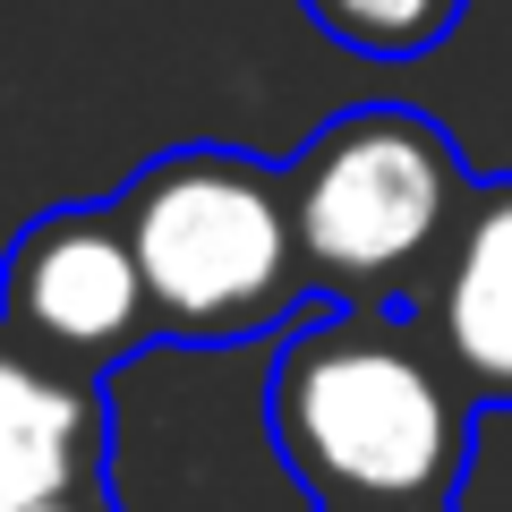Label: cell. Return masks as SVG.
I'll return each mask as SVG.
<instances>
[{
    "mask_svg": "<svg viewBox=\"0 0 512 512\" xmlns=\"http://www.w3.org/2000/svg\"><path fill=\"white\" fill-rule=\"evenodd\" d=\"M120 231L137 248L154 308V342L180 350H239L274 342L316 308L308 248L291 222L282 163L248 146H171L128 171Z\"/></svg>",
    "mask_w": 512,
    "mask_h": 512,
    "instance_id": "7a4b0ae2",
    "label": "cell"
},
{
    "mask_svg": "<svg viewBox=\"0 0 512 512\" xmlns=\"http://www.w3.org/2000/svg\"><path fill=\"white\" fill-rule=\"evenodd\" d=\"M478 402L410 308L316 299L274 333L265 444L316 504H453Z\"/></svg>",
    "mask_w": 512,
    "mask_h": 512,
    "instance_id": "6da1fadb",
    "label": "cell"
},
{
    "mask_svg": "<svg viewBox=\"0 0 512 512\" xmlns=\"http://www.w3.org/2000/svg\"><path fill=\"white\" fill-rule=\"evenodd\" d=\"M35 512H120V495L94 487V495H60V504H35Z\"/></svg>",
    "mask_w": 512,
    "mask_h": 512,
    "instance_id": "ba28073f",
    "label": "cell"
},
{
    "mask_svg": "<svg viewBox=\"0 0 512 512\" xmlns=\"http://www.w3.org/2000/svg\"><path fill=\"white\" fill-rule=\"evenodd\" d=\"M316 299L419 308L444 265L478 171L419 103H350L282 163Z\"/></svg>",
    "mask_w": 512,
    "mask_h": 512,
    "instance_id": "3957f363",
    "label": "cell"
},
{
    "mask_svg": "<svg viewBox=\"0 0 512 512\" xmlns=\"http://www.w3.org/2000/svg\"><path fill=\"white\" fill-rule=\"evenodd\" d=\"M410 316L478 410H512V171L470 188V214Z\"/></svg>",
    "mask_w": 512,
    "mask_h": 512,
    "instance_id": "8992f818",
    "label": "cell"
},
{
    "mask_svg": "<svg viewBox=\"0 0 512 512\" xmlns=\"http://www.w3.org/2000/svg\"><path fill=\"white\" fill-rule=\"evenodd\" d=\"M308 26L350 60H427L470 0H299Z\"/></svg>",
    "mask_w": 512,
    "mask_h": 512,
    "instance_id": "52a82bcc",
    "label": "cell"
},
{
    "mask_svg": "<svg viewBox=\"0 0 512 512\" xmlns=\"http://www.w3.org/2000/svg\"><path fill=\"white\" fill-rule=\"evenodd\" d=\"M0 333L69 376H111L154 342L120 205H52L0 248Z\"/></svg>",
    "mask_w": 512,
    "mask_h": 512,
    "instance_id": "277c9868",
    "label": "cell"
},
{
    "mask_svg": "<svg viewBox=\"0 0 512 512\" xmlns=\"http://www.w3.org/2000/svg\"><path fill=\"white\" fill-rule=\"evenodd\" d=\"M316 512H453V504H316Z\"/></svg>",
    "mask_w": 512,
    "mask_h": 512,
    "instance_id": "9c48e42d",
    "label": "cell"
},
{
    "mask_svg": "<svg viewBox=\"0 0 512 512\" xmlns=\"http://www.w3.org/2000/svg\"><path fill=\"white\" fill-rule=\"evenodd\" d=\"M94 487H111L103 376H69L0 333V512H35Z\"/></svg>",
    "mask_w": 512,
    "mask_h": 512,
    "instance_id": "5b68a950",
    "label": "cell"
}]
</instances>
